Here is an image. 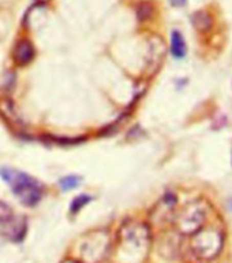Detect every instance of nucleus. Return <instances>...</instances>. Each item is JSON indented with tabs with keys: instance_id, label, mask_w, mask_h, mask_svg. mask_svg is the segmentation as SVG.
<instances>
[{
	"instance_id": "17",
	"label": "nucleus",
	"mask_w": 232,
	"mask_h": 263,
	"mask_svg": "<svg viewBox=\"0 0 232 263\" xmlns=\"http://www.w3.org/2000/svg\"><path fill=\"white\" fill-rule=\"evenodd\" d=\"M63 263H77V262H74V260H66V262Z\"/></svg>"
},
{
	"instance_id": "5",
	"label": "nucleus",
	"mask_w": 232,
	"mask_h": 263,
	"mask_svg": "<svg viewBox=\"0 0 232 263\" xmlns=\"http://www.w3.org/2000/svg\"><path fill=\"white\" fill-rule=\"evenodd\" d=\"M34 55H36L34 45L28 39H20L12 51V59L18 66L29 65L34 59Z\"/></svg>"
},
{
	"instance_id": "6",
	"label": "nucleus",
	"mask_w": 232,
	"mask_h": 263,
	"mask_svg": "<svg viewBox=\"0 0 232 263\" xmlns=\"http://www.w3.org/2000/svg\"><path fill=\"white\" fill-rule=\"evenodd\" d=\"M25 233H26V221L25 218L18 217L15 215L3 225V234L7 238H10L11 241L19 242L24 240Z\"/></svg>"
},
{
	"instance_id": "4",
	"label": "nucleus",
	"mask_w": 232,
	"mask_h": 263,
	"mask_svg": "<svg viewBox=\"0 0 232 263\" xmlns=\"http://www.w3.org/2000/svg\"><path fill=\"white\" fill-rule=\"evenodd\" d=\"M110 250V234L104 230L93 232L86 236V240L81 244L79 254L82 262L98 263L106 258Z\"/></svg>"
},
{
	"instance_id": "12",
	"label": "nucleus",
	"mask_w": 232,
	"mask_h": 263,
	"mask_svg": "<svg viewBox=\"0 0 232 263\" xmlns=\"http://www.w3.org/2000/svg\"><path fill=\"white\" fill-rule=\"evenodd\" d=\"M14 217V211L6 201L0 200V225L7 223Z\"/></svg>"
},
{
	"instance_id": "9",
	"label": "nucleus",
	"mask_w": 232,
	"mask_h": 263,
	"mask_svg": "<svg viewBox=\"0 0 232 263\" xmlns=\"http://www.w3.org/2000/svg\"><path fill=\"white\" fill-rule=\"evenodd\" d=\"M192 22L200 32H206V30L212 28V18L206 11L196 12L192 16Z\"/></svg>"
},
{
	"instance_id": "11",
	"label": "nucleus",
	"mask_w": 232,
	"mask_h": 263,
	"mask_svg": "<svg viewBox=\"0 0 232 263\" xmlns=\"http://www.w3.org/2000/svg\"><path fill=\"white\" fill-rule=\"evenodd\" d=\"M81 177H77V176H67V177H63L60 180V188L61 191H71V189L77 188L78 185L81 184Z\"/></svg>"
},
{
	"instance_id": "7",
	"label": "nucleus",
	"mask_w": 232,
	"mask_h": 263,
	"mask_svg": "<svg viewBox=\"0 0 232 263\" xmlns=\"http://www.w3.org/2000/svg\"><path fill=\"white\" fill-rule=\"evenodd\" d=\"M0 115L3 117V119L6 122L12 125L15 129L24 125V123H22V119H20L19 112L16 111L15 106H14V103H12L11 99H0Z\"/></svg>"
},
{
	"instance_id": "3",
	"label": "nucleus",
	"mask_w": 232,
	"mask_h": 263,
	"mask_svg": "<svg viewBox=\"0 0 232 263\" xmlns=\"http://www.w3.org/2000/svg\"><path fill=\"white\" fill-rule=\"evenodd\" d=\"M224 237L216 229H200L193 234V252L201 259L209 260L216 258L223 248Z\"/></svg>"
},
{
	"instance_id": "1",
	"label": "nucleus",
	"mask_w": 232,
	"mask_h": 263,
	"mask_svg": "<svg viewBox=\"0 0 232 263\" xmlns=\"http://www.w3.org/2000/svg\"><path fill=\"white\" fill-rule=\"evenodd\" d=\"M0 176L7 182L8 186L11 188V192L19 199L24 205L33 207L41 200L44 189L36 178H33L26 173L10 167L0 168Z\"/></svg>"
},
{
	"instance_id": "13",
	"label": "nucleus",
	"mask_w": 232,
	"mask_h": 263,
	"mask_svg": "<svg viewBox=\"0 0 232 263\" xmlns=\"http://www.w3.org/2000/svg\"><path fill=\"white\" fill-rule=\"evenodd\" d=\"M147 6L146 3H142L141 6H139L138 8V16H139V20H146V18H149L151 16V14H147Z\"/></svg>"
},
{
	"instance_id": "16",
	"label": "nucleus",
	"mask_w": 232,
	"mask_h": 263,
	"mask_svg": "<svg viewBox=\"0 0 232 263\" xmlns=\"http://www.w3.org/2000/svg\"><path fill=\"white\" fill-rule=\"evenodd\" d=\"M228 205H229V209H231V210H232V199H231V200H229V201H228Z\"/></svg>"
},
{
	"instance_id": "10",
	"label": "nucleus",
	"mask_w": 232,
	"mask_h": 263,
	"mask_svg": "<svg viewBox=\"0 0 232 263\" xmlns=\"http://www.w3.org/2000/svg\"><path fill=\"white\" fill-rule=\"evenodd\" d=\"M90 200H92V196H89V195H79V196L74 197L73 203L70 205L71 214H77L78 211H81Z\"/></svg>"
},
{
	"instance_id": "8",
	"label": "nucleus",
	"mask_w": 232,
	"mask_h": 263,
	"mask_svg": "<svg viewBox=\"0 0 232 263\" xmlns=\"http://www.w3.org/2000/svg\"><path fill=\"white\" fill-rule=\"evenodd\" d=\"M187 52L186 41L183 39V34L178 30H174L171 33V53L175 59H183Z\"/></svg>"
},
{
	"instance_id": "15",
	"label": "nucleus",
	"mask_w": 232,
	"mask_h": 263,
	"mask_svg": "<svg viewBox=\"0 0 232 263\" xmlns=\"http://www.w3.org/2000/svg\"><path fill=\"white\" fill-rule=\"evenodd\" d=\"M38 3H47V2H49V0H37Z\"/></svg>"
},
{
	"instance_id": "2",
	"label": "nucleus",
	"mask_w": 232,
	"mask_h": 263,
	"mask_svg": "<svg viewBox=\"0 0 232 263\" xmlns=\"http://www.w3.org/2000/svg\"><path fill=\"white\" fill-rule=\"evenodd\" d=\"M209 204L205 200H196L188 203L175 217V226L182 234H194L204 228L208 217Z\"/></svg>"
},
{
	"instance_id": "14",
	"label": "nucleus",
	"mask_w": 232,
	"mask_h": 263,
	"mask_svg": "<svg viewBox=\"0 0 232 263\" xmlns=\"http://www.w3.org/2000/svg\"><path fill=\"white\" fill-rule=\"evenodd\" d=\"M174 7H182L186 4V0H170Z\"/></svg>"
}]
</instances>
